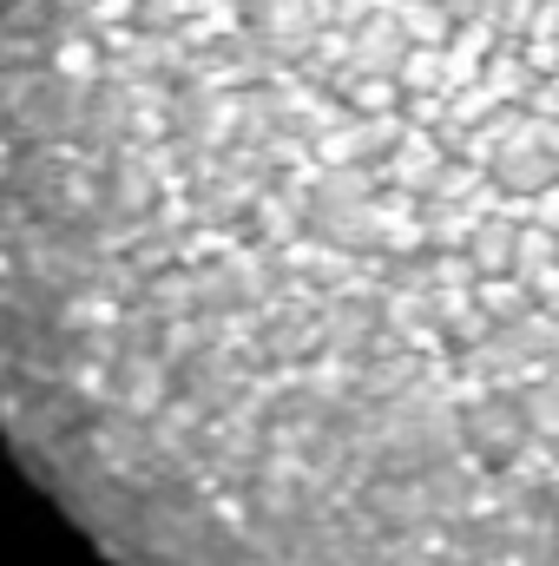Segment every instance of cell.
<instances>
[{
	"label": "cell",
	"mask_w": 559,
	"mask_h": 566,
	"mask_svg": "<svg viewBox=\"0 0 559 566\" xmlns=\"http://www.w3.org/2000/svg\"><path fill=\"white\" fill-rule=\"evenodd\" d=\"M0 434L119 566H559V0H0Z\"/></svg>",
	"instance_id": "obj_1"
}]
</instances>
